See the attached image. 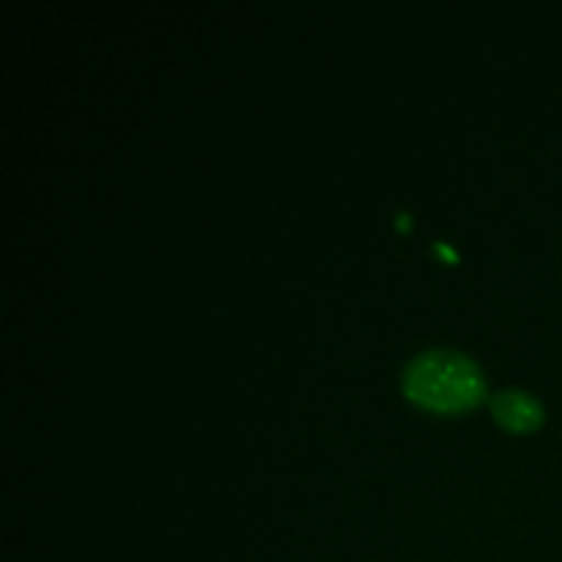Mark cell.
I'll return each mask as SVG.
<instances>
[{
	"label": "cell",
	"mask_w": 562,
	"mask_h": 562,
	"mask_svg": "<svg viewBox=\"0 0 562 562\" xmlns=\"http://www.w3.org/2000/svg\"><path fill=\"white\" fill-rule=\"evenodd\" d=\"M404 390L412 401L434 412H461L483 398L486 382L461 351L431 349L406 366Z\"/></svg>",
	"instance_id": "1"
},
{
	"label": "cell",
	"mask_w": 562,
	"mask_h": 562,
	"mask_svg": "<svg viewBox=\"0 0 562 562\" xmlns=\"http://www.w3.org/2000/svg\"><path fill=\"white\" fill-rule=\"evenodd\" d=\"M492 412L505 428L521 434L532 431L543 420V406L530 393H521V390H503V393L494 395Z\"/></svg>",
	"instance_id": "2"
},
{
	"label": "cell",
	"mask_w": 562,
	"mask_h": 562,
	"mask_svg": "<svg viewBox=\"0 0 562 562\" xmlns=\"http://www.w3.org/2000/svg\"><path fill=\"white\" fill-rule=\"evenodd\" d=\"M395 223H398L404 231L409 228V217H406V214H398V217H395Z\"/></svg>",
	"instance_id": "4"
},
{
	"label": "cell",
	"mask_w": 562,
	"mask_h": 562,
	"mask_svg": "<svg viewBox=\"0 0 562 562\" xmlns=\"http://www.w3.org/2000/svg\"><path fill=\"white\" fill-rule=\"evenodd\" d=\"M434 247H437V252H442V256L448 258V261H456V252L450 250L448 245H442V241H437V245H434Z\"/></svg>",
	"instance_id": "3"
}]
</instances>
